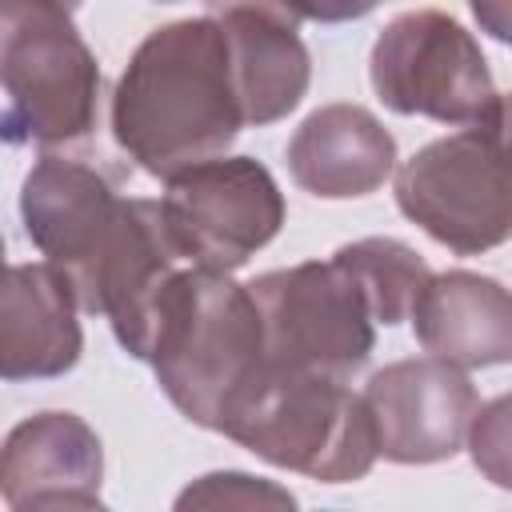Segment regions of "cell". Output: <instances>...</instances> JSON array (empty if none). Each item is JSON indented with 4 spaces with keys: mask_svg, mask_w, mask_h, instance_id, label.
Wrapping results in <instances>:
<instances>
[{
    "mask_svg": "<svg viewBox=\"0 0 512 512\" xmlns=\"http://www.w3.org/2000/svg\"><path fill=\"white\" fill-rule=\"evenodd\" d=\"M220 432L272 468H288L320 484L364 480L376 464L364 400L344 380L328 376L264 368L244 400L224 416Z\"/></svg>",
    "mask_w": 512,
    "mask_h": 512,
    "instance_id": "277c9868",
    "label": "cell"
},
{
    "mask_svg": "<svg viewBox=\"0 0 512 512\" xmlns=\"http://www.w3.org/2000/svg\"><path fill=\"white\" fill-rule=\"evenodd\" d=\"M16 512H112V508H104L96 496H52V500L24 504Z\"/></svg>",
    "mask_w": 512,
    "mask_h": 512,
    "instance_id": "d6986e66",
    "label": "cell"
},
{
    "mask_svg": "<svg viewBox=\"0 0 512 512\" xmlns=\"http://www.w3.org/2000/svg\"><path fill=\"white\" fill-rule=\"evenodd\" d=\"M408 320L424 352L460 372L512 360V300L492 276L464 268L432 272Z\"/></svg>",
    "mask_w": 512,
    "mask_h": 512,
    "instance_id": "4fadbf2b",
    "label": "cell"
},
{
    "mask_svg": "<svg viewBox=\"0 0 512 512\" xmlns=\"http://www.w3.org/2000/svg\"><path fill=\"white\" fill-rule=\"evenodd\" d=\"M172 512H300V504L280 480L220 468L184 484L172 500Z\"/></svg>",
    "mask_w": 512,
    "mask_h": 512,
    "instance_id": "e0dca14e",
    "label": "cell"
},
{
    "mask_svg": "<svg viewBox=\"0 0 512 512\" xmlns=\"http://www.w3.org/2000/svg\"><path fill=\"white\" fill-rule=\"evenodd\" d=\"M208 12L228 40L244 128H264L296 112L312 84V56L296 12L276 4H224Z\"/></svg>",
    "mask_w": 512,
    "mask_h": 512,
    "instance_id": "8fae6325",
    "label": "cell"
},
{
    "mask_svg": "<svg viewBox=\"0 0 512 512\" xmlns=\"http://www.w3.org/2000/svg\"><path fill=\"white\" fill-rule=\"evenodd\" d=\"M124 216L128 196H120L112 180L84 160L48 152L28 168L20 184L24 232L40 248L44 264L68 284L80 312L120 236Z\"/></svg>",
    "mask_w": 512,
    "mask_h": 512,
    "instance_id": "9c48e42d",
    "label": "cell"
},
{
    "mask_svg": "<svg viewBox=\"0 0 512 512\" xmlns=\"http://www.w3.org/2000/svg\"><path fill=\"white\" fill-rule=\"evenodd\" d=\"M168 236L188 268L236 272L284 224V192L252 156H216L168 180L160 200Z\"/></svg>",
    "mask_w": 512,
    "mask_h": 512,
    "instance_id": "ba28073f",
    "label": "cell"
},
{
    "mask_svg": "<svg viewBox=\"0 0 512 512\" xmlns=\"http://www.w3.org/2000/svg\"><path fill=\"white\" fill-rule=\"evenodd\" d=\"M144 360L180 416L220 432L264 376V328L248 284L228 272L180 268L152 312Z\"/></svg>",
    "mask_w": 512,
    "mask_h": 512,
    "instance_id": "7a4b0ae2",
    "label": "cell"
},
{
    "mask_svg": "<svg viewBox=\"0 0 512 512\" xmlns=\"http://www.w3.org/2000/svg\"><path fill=\"white\" fill-rule=\"evenodd\" d=\"M396 208L456 256L500 248L512 232L504 120L456 128L396 168Z\"/></svg>",
    "mask_w": 512,
    "mask_h": 512,
    "instance_id": "8992f818",
    "label": "cell"
},
{
    "mask_svg": "<svg viewBox=\"0 0 512 512\" xmlns=\"http://www.w3.org/2000/svg\"><path fill=\"white\" fill-rule=\"evenodd\" d=\"M8 252H4V236H0V280H4V272H8V260H4Z\"/></svg>",
    "mask_w": 512,
    "mask_h": 512,
    "instance_id": "ffe728a7",
    "label": "cell"
},
{
    "mask_svg": "<svg viewBox=\"0 0 512 512\" xmlns=\"http://www.w3.org/2000/svg\"><path fill=\"white\" fill-rule=\"evenodd\" d=\"M368 80L396 116H428L440 124H496L504 96L476 36L440 8L392 16L368 52Z\"/></svg>",
    "mask_w": 512,
    "mask_h": 512,
    "instance_id": "5b68a950",
    "label": "cell"
},
{
    "mask_svg": "<svg viewBox=\"0 0 512 512\" xmlns=\"http://www.w3.org/2000/svg\"><path fill=\"white\" fill-rule=\"evenodd\" d=\"M104 444L76 412H36L0 440V500L16 512L52 496H96Z\"/></svg>",
    "mask_w": 512,
    "mask_h": 512,
    "instance_id": "9a60e30c",
    "label": "cell"
},
{
    "mask_svg": "<svg viewBox=\"0 0 512 512\" xmlns=\"http://www.w3.org/2000/svg\"><path fill=\"white\" fill-rule=\"evenodd\" d=\"M464 444L472 448L476 468L496 488H508V396H496L492 404L476 408Z\"/></svg>",
    "mask_w": 512,
    "mask_h": 512,
    "instance_id": "ac0fdd59",
    "label": "cell"
},
{
    "mask_svg": "<svg viewBox=\"0 0 512 512\" xmlns=\"http://www.w3.org/2000/svg\"><path fill=\"white\" fill-rule=\"evenodd\" d=\"M68 284L48 264H8L0 280V380H52L76 368L84 332Z\"/></svg>",
    "mask_w": 512,
    "mask_h": 512,
    "instance_id": "5bb4252c",
    "label": "cell"
},
{
    "mask_svg": "<svg viewBox=\"0 0 512 512\" xmlns=\"http://www.w3.org/2000/svg\"><path fill=\"white\" fill-rule=\"evenodd\" d=\"M332 264L344 268V276L360 288L372 312V324H384V328L408 320L416 296L432 276L424 256L392 236H364V240L340 244L332 252Z\"/></svg>",
    "mask_w": 512,
    "mask_h": 512,
    "instance_id": "2e32d148",
    "label": "cell"
},
{
    "mask_svg": "<svg viewBox=\"0 0 512 512\" xmlns=\"http://www.w3.org/2000/svg\"><path fill=\"white\" fill-rule=\"evenodd\" d=\"M364 412L376 440V460L392 464H440L464 448L468 424L480 408V396L468 372L432 360L408 356L392 360L368 376Z\"/></svg>",
    "mask_w": 512,
    "mask_h": 512,
    "instance_id": "30bf717a",
    "label": "cell"
},
{
    "mask_svg": "<svg viewBox=\"0 0 512 512\" xmlns=\"http://www.w3.org/2000/svg\"><path fill=\"white\" fill-rule=\"evenodd\" d=\"M0 140L16 148H68L96 128L100 64L76 12L48 0H0Z\"/></svg>",
    "mask_w": 512,
    "mask_h": 512,
    "instance_id": "3957f363",
    "label": "cell"
},
{
    "mask_svg": "<svg viewBox=\"0 0 512 512\" xmlns=\"http://www.w3.org/2000/svg\"><path fill=\"white\" fill-rule=\"evenodd\" d=\"M244 128L232 56L212 12L152 28L112 92V136L136 168L172 180L232 148Z\"/></svg>",
    "mask_w": 512,
    "mask_h": 512,
    "instance_id": "6da1fadb",
    "label": "cell"
},
{
    "mask_svg": "<svg viewBox=\"0 0 512 512\" xmlns=\"http://www.w3.org/2000/svg\"><path fill=\"white\" fill-rule=\"evenodd\" d=\"M288 172L320 200H356L396 172V136L364 104H320L288 140Z\"/></svg>",
    "mask_w": 512,
    "mask_h": 512,
    "instance_id": "7c38bea8",
    "label": "cell"
},
{
    "mask_svg": "<svg viewBox=\"0 0 512 512\" xmlns=\"http://www.w3.org/2000/svg\"><path fill=\"white\" fill-rule=\"evenodd\" d=\"M248 296L260 312L264 368L272 372H308L348 384L376 348L372 312L332 256L272 268L248 284Z\"/></svg>",
    "mask_w": 512,
    "mask_h": 512,
    "instance_id": "52a82bcc",
    "label": "cell"
}]
</instances>
